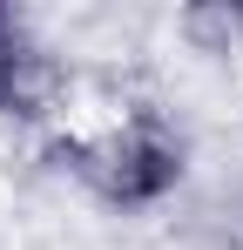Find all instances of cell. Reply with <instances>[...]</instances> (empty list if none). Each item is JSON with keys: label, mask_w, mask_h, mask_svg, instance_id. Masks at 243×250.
Segmentation results:
<instances>
[{"label": "cell", "mask_w": 243, "mask_h": 250, "mask_svg": "<svg viewBox=\"0 0 243 250\" xmlns=\"http://www.w3.org/2000/svg\"><path fill=\"white\" fill-rule=\"evenodd\" d=\"M20 95V54H14V21H7V7H0V108Z\"/></svg>", "instance_id": "2"}, {"label": "cell", "mask_w": 243, "mask_h": 250, "mask_svg": "<svg viewBox=\"0 0 243 250\" xmlns=\"http://www.w3.org/2000/svg\"><path fill=\"white\" fill-rule=\"evenodd\" d=\"M176 176H182V149L162 142L156 128H142V135H128L122 149H108L101 189H108L115 203H156V196L176 189Z\"/></svg>", "instance_id": "1"}]
</instances>
